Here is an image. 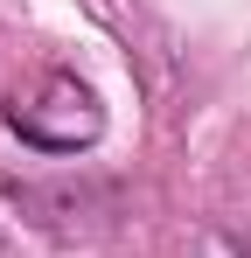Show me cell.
I'll list each match as a JSON object with an SVG mask.
<instances>
[{
	"instance_id": "1",
	"label": "cell",
	"mask_w": 251,
	"mask_h": 258,
	"mask_svg": "<svg viewBox=\"0 0 251 258\" xmlns=\"http://www.w3.org/2000/svg\"><path fill=\"white\" fill-rule=\"evenodd\" d=\"M7 126H14L21 147L63 161V154H91V147H98L105 105H98V91L84 84L77 70H42L28 91L7 98Z\"/></svg>"
},
{
	"instance_id": "2",
	"label": "cell",
	"mask_w": 251,
	"mask_h": 258,
	"mask_svg": "<svg viewBox=\"0 0 251 258\" xmlns=\"http://www.w3.org/2000/svg\"><path fill=\"white\" fill-rule=\"evenodd\" d=\"M14 203L35 216L42 230H91V223H105L98 210H112V196L105 188H14Z\"/></svg>"
},
{
	"instance_id": "3",
	"label": "cell",
	"mask_w": 251,
	"mask_h": 258,
	"mask_svg": "<svg viewBox=\"0 0 251 258\" xmlns=\"http://www.w3.org/2000/svg\"><path fill=\"white\" fill-rule=\"evenodd\" d=\"M196 258H251V244L237 230H223V223H209L203 237H196Z\"/></svg>"
}]
</instances>
